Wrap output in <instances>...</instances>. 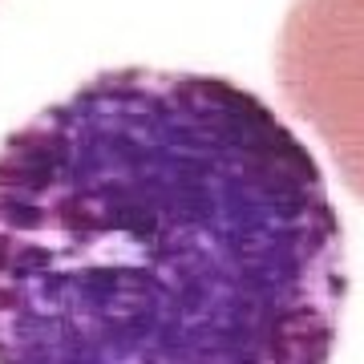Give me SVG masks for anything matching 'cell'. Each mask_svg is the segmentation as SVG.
I'll use <instances>...</instances> for the list:
<instances>
[{"label": "cell", "instance_id": "cell-1", "mask_svg": "<svg viewBox=\"0 0 364 364\" xmlns=\"http://www.w3.org/2000/svg\"><path fill=\"white\" fill-rule=\"evenodd\" d=\"M344 223L215 73L102 69L0 142V364H328Z\"/></svg>", "mask_w": 364, "mask_h": 364}, {"label": "cell", "instance_id": "cell-2", "mask_svg": "<svg viewBox=\"0 0 364 364\" xmlns=\"http://www.w3.org/2000/svg\"><path fill=\"white\" fill-rule=\"evenodd\" d=\"M284 102L364 203V0H296L275 45Z\"/></svg>", "mask_w": 364, "mask_h": 364}]
</instances>
